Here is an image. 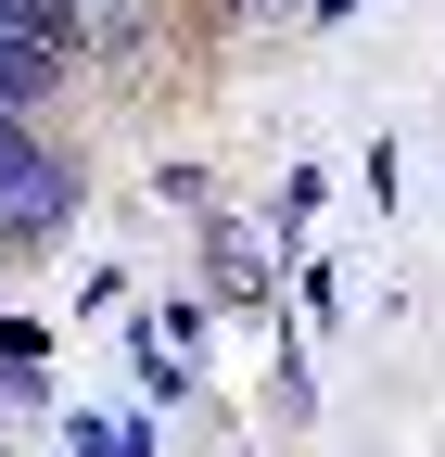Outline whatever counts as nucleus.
Wrapping results in <instances>:
<instances>
[{
	"mask_svg": "<svg viewBox=\"0 0 445 457\" xmlns=\"http://www.w3.org/2000/svg\"><path fill=\"white\" fill-rule=\"evenodd\" d=\"M77 216V165L26 140V102H0V242H51Z\"/></svg>",
	"mask_w": 445,
	"mask_h": 457,
	"instance_id": "1",
	"label": "nucleus"
},
{
	"mask_svg": "<svg viewBox=\"0 0 445 457\" xmlns=\"http://www.w3.org/2000/svg\"><path fill=\"white\" fill-rule=\"evenodd\" d=\"M0 369H38V330L26 318H0Z\"/></svg>",
	"mask_w": 445,
	"mask_h": 457,
	"instance_id": "4",
	"label": "nucleus"
},
{
	"mask_svg": "<svg viewBox=\"0 0 445 457\" xmlns=\"http://www.w3.org/2000/svg\"><path fill=\"white\" fill-rule=\"evenodd\" d=\"M216 13H267V0H216Z\"/></svg>",
	"mask_w": 445,
	"mask_h": 457,
	"instance_id": "5",
	"label": "nucleus"
},
{
	"mask_svg": "<svg viewBox=\"0 0 445 457\" xmlns=\"http://www.w3.org/2000/svg\"><path fill=\"white\" fill-rule=\"evenodd\" d=\"M77 445H89V457H140V432H128V420H77Z\"/></svg>",
	"mask_w": 445,
	"mask_h": 457,
	"instance_id": "3",
	"label": "nucleus"
},
{
	"mask_svg": "<svg viewBox=\"0 0 445 457\" xmlns=\"http://www.w3.org/2000/svg\"><path fill=\"white\" fill-rule=\"evenodd\" d=\"M318 13H344V0H318Z\"/></svg>",
	"mask_w": 445,
	"mask_h": 457,
	"instance_id": "6",
	"label": "nucleus"
},
{
	"mask_svg": "<svg viewBox=\"0 0 445 457\" xmlns=\"http://www.w3.org/2000/svg\"><path fill=\"white\" fill-rule=\"evenodd\" d=\"M216 293H230V305H242V293H267V267H255L242 228H216Z\"/></svg>",
	"mask_w": 445,
	"mask_h": 457,
	"instance_id": "2",
	"label": "nucleus"
}]
</instances>
